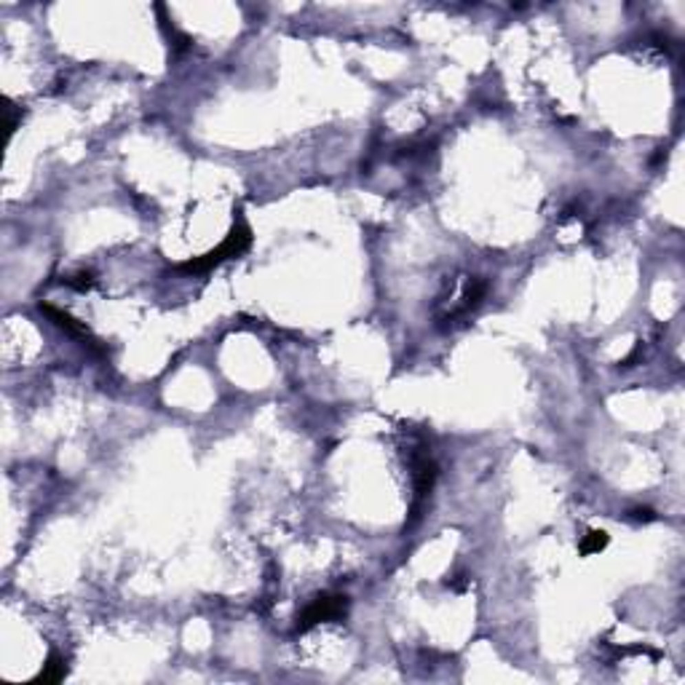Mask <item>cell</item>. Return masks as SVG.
I'll return each instance as SVG.
<instances>
[{
	"mask_svg": "<svg viewBox=\"0 0 685 685\" xmlns=\"http://www.w3.org/2000/svg\"><path fill=\"white\" fill-rule=\"evenodd\" d=\"M348 611V597L345 594H324V597H316L303 616L297 618V632H305L311 627H316L321 621H338L342 618Z\"/></svg>",
	"mask_w": 685,
	"mask_h": 685,
	"instance_id": "2",
	"label": "cell"
},
{
	"mask_svg": "<svg viewBox=\"0 0 685 685\" xmlns=\"http://www.w3.org/2000/svg\"><path fill=\"white\" fill-rule=\"evenodd\" d=\"M65 672H67L65 661L59 659L56 653H51L49 661H46V664H43V669H41V675L35 677V683H59V680L65 677Z\"/></svg>",
	"mask_w": 685,
	"mask_h": 685,
	"instance_id": "4",
	"label": "cell"
},
{
	"mask_svg": "<svg viewBox=\"0 0 685 685\" xmlns=\"http://www.w3.org/2000/svg\"><path fill=\"white\" fill-rule=\"evenodd\" d=\"M608 546V533H602V530H591L584 536L581 541V552L584 554H597V552H602Z\"/></svg>",
	"mask_w": 685,
	"mask_h": 685,
	"instance_id": "5",
	"label": "cell"
},
{
	"mask_svg": "<svg viewBox=\"0 0 685 685\" xmlns=\"http://www.w3.org/2000/svg\"><path fill=\"white\" fill-rule=\"evenodd\" d=\"M65 284L67 287H73V290H89L91 284H94V279H91V273H86V270H80V273H75V276H67L65 279Z\"/></svg>",
	"mask_w": 685,
	"mask_h": 685,
	"instance_id": "6",
	"label": "cell"
},
{
	"mask_svg": "<svg viewBox=\"0 0 685 685\" xmlns=\"http://www.w3.org/2000/svg\"><path fill=\"white\" fill-rule=\"evenodd\" d=\"M41 311H43V314H46V316H49L51 321L56 324V327H62L65 332H70V335H75V338L86 340L89 345H91V348H94V351H102V348L97 345V340H94V338L89 335V329H86L83 324H78V321H75L70 314H65V311H59V308H54V305H41Z\"/></svg>",
	"mask_w": 685,
	"mask_h": 685,
	"instance_id": "3",
	"label": "cell"
},
{
	"mask_svg": "<svg viewBox=\"0 0 685 685\" xmlns=\"http://www.w3.org/2000/svg\"><path fill=\"white\" fill-rule=\"evenodd\" d=\"M629 517H632V519H642V522H651V519H653V512H651V509H635Z\"/></svg>",
	"mask_w": 685,
	"mask_h": 685,
	"instance_id": "7",
	"label": "cell"
},
{
	"mask_svg": "<svg viewBox=\"0 0 685 685\" xmlns=\"http://www.w3.org/2000/svg\"><path fill=\"white\" fill-rule=\"evenodd\" d=\"M249 244H252V230L246 228L244 222H236V225H233V230L225 236V241H222L217 249L206 252L204 257L191 260V263H185V265H180V268L188 270V273H204V270H212V268H217L220 263H225V260L241 257L246 249H249Z\"/></svg>",
	"mask_w": 685,
	"mask_h": 685,
	"instance_id": "1",
	"label": "cell"
}]
</instances>
